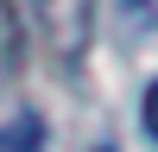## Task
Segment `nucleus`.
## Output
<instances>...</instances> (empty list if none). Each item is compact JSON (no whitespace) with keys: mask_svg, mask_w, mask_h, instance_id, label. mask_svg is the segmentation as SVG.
Segmentation results:
<instances>
[{"mask_svg":"<svg viewBox=\"0 0 158 152\" xmlns=\"http://www.w3.org/2000/svg\"><path fill=\"white\" fill-rule=\"evenodd\" d=\"M32 25L57 63H82L95 44V0H32Z\"/></svg>","mask_w":158,"mask_h":152,"instance_id":"1","label":"nucleus"},{"mask_svg":"<svg viewBox=\"0 0 158 152\" xmlns=\"http://www.w3.org/2000/svg\"><path fill=\"white\" fill-rule=\"evenodd\" d=\"M0 152H44V120L13 89H0Z\"/></svg>","mask_w":158,"mask_h":152,"instance_id":"2","label":"nucleus"},{"mask_svg":"<svg viewBox=\"0 0 158 152\" xmlns=\"http://www.w3.org/2000/svg\"><path fill=\"white\" fill-rule=\"evenodd\" d=\"M19 70V13H13V0H0V82Z\"/></svg>","mask_w":158,"mask_h":152,"instance_id":"3","label":"nucleus"},{"mask_svg":"<svg viewBox=\"0 0 158 152\" xmlns=\"http://www.w3.org/2000/svg\"><path fill=\"white\" fill-rule=\"evenodd\" d=\"M146 127H152V139H158V82H152V95H146Z\"/></svg>","mask_w":158,"mask_h":152,"instance_id":"4","label":"nucleus"}]
</instances>
